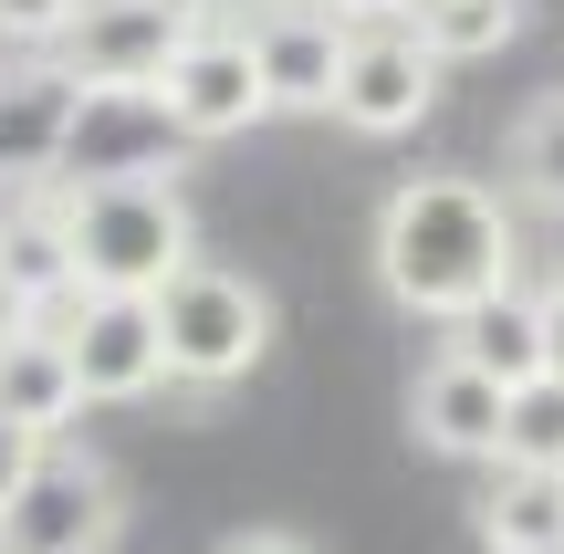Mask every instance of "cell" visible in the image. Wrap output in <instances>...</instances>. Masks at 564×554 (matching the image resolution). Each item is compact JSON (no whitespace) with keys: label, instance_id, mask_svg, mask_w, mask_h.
<instances>
[{"label":"cell","instance_id":"6da1fadb","mask_svg":"<svg viewBox=\"0 0 564 554\" xmlns=\"http://www.w3.org/2000/svg\"><path fill=\"white\" fill-rule=\"evenodd\" d=\"M366 262H377V293L419 325H460L491 293L523 283V230H512V199L470 167H419L377 199V230H366Z\"/></svg>","mask_w":564,"mask_h":554},{"label":"cell","instance_id":"7a4b0ae2","mask_svg":"<svg viewBox=\"0 0 564 554\" xmlns=\"http://www.w3.org/2000/svg\"><path fill=\"white\" fill-rule=\"evenodd\" d=\"M63 251H74V293H147L158 304L188 262H199V220H188L178 178H84L53 188Z\"/></svg>","mask_w":564,"mask_h":554},{"label":"cell","instance_id":"3957f363","mask_svg":"<svg viewBox=\"0 0 564 554\" xmlns=\"http://www.w3.org/2000/svg\"><path fill=\"white\" fill-rule=\"evenodd\" d=\"M158 356H167V388H241L251 367L272 356V293L230 262H188L178 283L158 293Z\"/></svg>","mask_w":564,"mask_h":554},{"label":"cell","instance_id":"277c9868","mask_svg":"<svg viewBox=\"0 0 564 554\" xmlns=\"http://www.w3.org/2000/svg\"><path fill=\"white\" fill-rule=\"evenodd\" d=\"M116 534H126V481L84 439H53L0 502V554H116Z\"/></svg>","mask_w":564,"mask_h":554},{"label":"cell","instance_id":"5b68a950","mask_svg":"<svg viewBox=\"0 0 564 554\" xmlns=\"http://www.w3.org/2000/svg\"><path fill=\"white\" fill-rule=\"evenodd\" d=\"M167 116V137L178 146H220V137H251V126L272 116V95H262V63H251V32L241 21H199V32L178 42V63L158 74V95H147Z\"/></svg>","mask_w":564,"mask_h":554},{"label":"cell","instance_id":"8992f818","mask_svg":"<svg viewBox=\"0 0 564 554\" xmlns=\"http://www.w3.org/2000/svg\"><path fill=\"white\" fill-rule=\"evenodd\" d=\"M188 32H199V21L167 11V0H84V11L63 21L53 63L84 84V95H158V74L178 63Z\"/></svg>","mask_w":564,"mask_h":554},{"label":"cell","instance_id":"52a82bcc","mask_svg":"<svg viewBox=\"0 0 564 554\" xmlns=\"http://www.w3.org/2000/svg\"><path fill=\"white\" fill-rule=\"evenodd\" d=\"M440 74L449 63L429 53L408 21H366V32H345V74H335V105H324V116H335L345 137H408V126L440 105Z\"/></svg>","mask_w":564,"mask_h":554},{"label":"cell","instance_id":"ba28073f","mask_svg":"<svg viewBox=\"0 0 564 554\" xmlns=\"http://www.w3.org/2000/svg\"><path fill=\"white\" fill-rule=\"evenodd\" d=\"M63 356H74V388L84 409H126V398H158L167 388V356H158V304L147 293H74L53 314Z\"/></svg>","mask_w":564,"mask_h":554},{"label":"cell","instance_id":"9c48e42d","mask_svg":"<svg viewBox=\"0 0 564 554\" xmlns=\"http://www.w3.org/2000/svg\"><path fill=\"white\" fill-rule=\"evenodd\" d=\"M84 84L53 53H11L0 63V199H32L63 178V137H74Z\"/></svg>","mask_w":564,"mask_h":554},{"label":"cell","instance_id":"30bf717a","mask_svg":"<svg viewBox=\"0 0 564 554\" xmlns=\"http://www.w3.org/2000/svg\"><path fill=\"white\" fill-rule=\"evenodd\" d=\"M251 63H262L272 116H324L345 74V21L324 0H262L251 11Z\"/></svg>","mask_w":564,"mask_h":554},{"label":"cell","instance_id":"8fae6325","mask_svg":"<svg viewBox=\"0 0 564 554\" xmlns=\"http://www.w3.org/2000/svg\"><path fill=\"white\" fill-rule=\"evenodd\" d=\"M178 157H188V146L167 137V116L147 95H84L53 188H84V178H178Z\"/></svg>","mask_w":564,"mask_h":554},{"label":"cell","instance_id":"7c38bea8","mask_svg":"<svg viewBox=\"0 0 564 554\" xmlns=\"http://www.w3.org/2000/svg\"><path fill=\"white\" fill-rule=\"evenodd\" d=\"M408 430H419V450L481 460V471H491V460H502V388L440 346V356L419 367V388H408Z\"/></svg>","mask_w":564,"mask_h":554},{"label":"cell","instance_id":"4fadbf2b","mask_svg":"<svg viewBox=\"0 0 564 554\" xmlns=\"http://www.w3.org/2000/svg\"><path fill=\"white\" fill-rule=\"evenodd\" d=\"M74 419H84V388H74L63 335L53 325L0 335V430H21L32 450H53V439H74Z\"/></svg>","mask_w":564,"mask_h":554},{"label":"cell","instance_id":"5bb4252c","mask_svg":"<svg viewBox=\"0 0 564 554\" xmlns=\"http://www.w3.org/2000/svg\"><path fill=\"white\" fill-rule=\"evenodd\" d=\"M440 346L460 356V367H481L491 388H533V377H554V335H544V304H533L523 283L512 293H491L481 314H460V325H440Z\"/></svg>","mask_w":564,"mask_h":554},{"label":"cell","instance_id":"9a60e30c","mask_svg":"<svg viewBox=\"0 0 564 554\" xmlns=\"http://www.w3.org/2000/svg\"><path fill=\"white\" fill-rule=\"evenodd\" d=\"M0 293H11L32 325H53V314L74 304V251H63L53 188H32V199H0Z\"/></svg>","mask_w":564,"mask_h":554},{"label":"cell","instance_id":"2e32d148","mask_svg":"<svg viewBox=\"0 0 564 554\" xmlns=\"http://www.w3.org/2000/svg\"><path fill=\"white\" fill-rule=\"evenodd\" d=\"M481 554H554L564 544V471H491L470 502Z\"/></svg>","mask_w":564,"mask_h":554},{"label":"cell","instance_id":"e0dca14e","mask_svg":"<svg viewBox=\"0 0 564 554\" xmlns=\"http://www.w3.org/2000/svg\"><path fill=\"white\" fill-rule=\"evenodd\" d=\"M502 188L523 209H554L564 220V95H533L502 137Z\"/></svg>","mask_w":564,"mask_h":554},{"label":"cell","instance_id":"ac0fdd59","mask_svg":"<svg viewBox=\"0 0 564 554\" xmlns=\"http://www.w3.org/2000/svg\"><path fill=\"white\" fill-rule=\"evenodd\" d=\"M408 32L440 63H481V53H502L523 32V0H408Z\"/></svg>","mask_w":564,"mask_h":554},{"label":"cell","instance_id":"d6986e66","mask_svg":"<svg viewBox=\"0 0 564 554\" xmlns=\"http://www.w3.org/2000/svg\"><path fill=\"white\" fill-rule=\"evenodd\" d=\"M491 471H564V377H533L502 398V460Z\"/></svg>","mask_w":564,"mask_h":554},{"label":"cell","instance_id":"ffe728a7","mask_svg":"<svg viewBox=\"0 0 564 554\" xmlns=\"http://www.w3.org/2000/svg\"><path fill=\"white\" fill-rule=\"evenodd\" d=\"M74 11L84 0H0V42H11V53H53Z\"/></svg>","mask_w":564,"mask_h":554},{"label":"cell","instance_id":"44dd1931","mask_svg":"<svg viewBox=\"0 0 564 554\" xmlns=\"http://www.w3.org/2000/svg\"><path fill=\"white\" fill-rule=\"evenodd\" d=\"M220 554H314V544H303V534H282V523H251V534H230Z\"/></svg>","mask_w":564,"mask_h":554},{"label":"cell","instance_id":"7402d4cb","mask_svg":"<svg viewBox=\"0 0 564 554\" xmlns=\"http://www.w3.org/2000/svg\"><path fill=\"white\" fill-rule=\"evenodd\" d=\"M533 304H544V335H554V377H564V262H554V283H533Z\"/></svg>","mask_w":564,"mask_h":554},{"label":"cell","instance_id":"603a6c76","mask_svg":"<svg viewBox=\"0 0 564 554\" xmlns=\"http://www.w3.org/2000/svg\"><path fill=\"white\" fill-rule=\"evenodd\" d=\"M32 460H42V450H32V439H21V430H0V502H11V492H21V471H32Z\"/></svg>","mask_w":564,"mask_h":554},{"label":"cell","instance_id":"cb8c5ba5","mask_svg":"<svg viewBox=\"0 0 564 554\" xmlns=\"http://www.w3.org/2000/svg\"><path fill=\"white\" fill-rule=\"evenodd\" d=\"M324 11H335L345 32H366V21H408V0H324Z\"/></svg>","mask_w":564,"mask_h":554},{"label":"cell","instance_id":"d4e9b609","mask_svg":"<svg viewBox=\"0 0 564 554\" xmlns=\"http://www.w3.org/2000/svg\"><path fill=\"white\" fill-rule=\"evenodd\" d=\"M167 11H188V21H220V11H230V0H167Z\"/></svg>","mask_w":564,"mask_h":554},{"label":"cell","instance_id":"484cf974","mask_svg":"<svg viewBox=\"0 0 564 554\" xmlns=\"http://www.w3.org/2000/svg\"><path fill=\"white\" fill-rule=\"evenodd\" d=\"M554 554H564V544H554Z\"/></svg>","mask_w":564,"mask_h":554}]
</instances>
